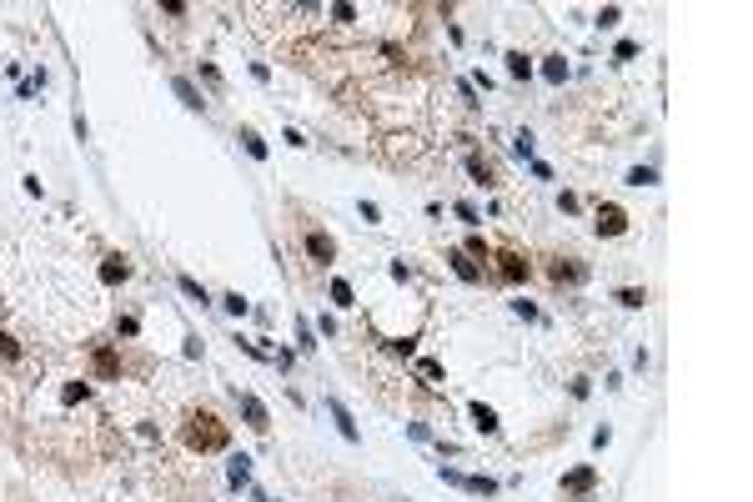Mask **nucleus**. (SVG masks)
<instances>
[{"label":"nucleus","instance_id":"nucleus-25","mask_svg":"<svg viewBox=\"0 0 753 502\" xmlns=\"http://www.w3.org/2000/svg\"><path fill=\"white\" fill-rule=\"evenodd\" d=\"M512 156H517V161H533V136H528V131L512 136Z\"/></svg>","mask_w":753,"mask_h":502},{"label":"nucleus","instance_id":"nucleus-10","mask_svg":"<svg viewBox=\"0 0 753 502\" xmlns=\"http://www.w3.org/2000/svg\"><path fill=\"white\" fill-rule=\"evenodd\" d=\"M126 276H131V261H126V256H106V261H101V282H106V287L126 282Z\"/></svg>","mask_w":753,"mask_h":502},{"label":"nucleus","instance_id":"nucleus-34","mask_svg":"<svg viewBox=\"0 0 753 502\" xmlns=\"http://www.w3.org/2000/svg\"><path fill=\"white\" fill-rule=\"evenodd\" d=\"M512 312L523 316V321H538V307H533V302H512Z\"/></svg>","mask_w":753,"mask_h":502},{"label":"nucleus","instance_id":"nucleus-11","mask_svg":"<svg viewBox=\"0 0 753 502\" xmlns=\"http://www.w3.org/2000/svg\"><path fill=\"white\" fill-rule=\"evenodd\" d=\"M447 266L462 276V282H482V266H477V261H468L462 251H447Z\"/></svg>","mask_w":753,"mask_h":502},{"label":"nucleus","instance_id":"nucleus-4","mask_svg":"<svg viewBox=\"0 0 753 502\" xmlns=\"http://www.w3.org/2000/svg\"><path fill=\"white\" fill-rule=\"evenodd\" d=\"M497 276L502 282H528V256H517V251H497Z\"/></svg>","mask_w":753,"mask_h":502},{"label":"nucleus","instance_id":"nucleus-17","mask_svg":"<svg viewBox=\"0 0 753 502\" xmlns=\"http://www.w3.org/2000/svg\"><path fill=\"white\" fill-rule=\"evenodd\" d=\"M507 76H512V81H528V76H533V61H528L523 50H507Z\"/></svg>","mask_w":753,"mask_h":502},{"label":"nucleus","instance_id":"nucleus-24","mask_svg":"<svg viewBox=\"0 0 753 502\" xmlns=\"http://www.w3.org/2000/svg\"><path fill=\"white\" fill-rule=\"evenodd\" d=\"M221 307H226L231 316H247V312H251V302H247L242 292H226V297H221Z\"/></svg>","mask_w":753,"mask_h":502},{"label":"nucleus","instance_id":"nucleus-23","mask_svg":"<svg viewBox=\"0 0 753 502\" xmlns=\"http://www.w3.org/2000/svg\"><path fill=\"white\" fill-rule=\"evenodd\" d=\"M628 186H658V171H653V166H633V171H628Z\"/></svg>","mask_w":753,"mask_h":502},{"label":"nucleus","instance_id":"nucleus-16","mask_svg":"<svg viewBox=\"0 0 753 502\" xmlns=\"http://www.w3.org/2000/svg\"><path fill=\"white\" fill-rule=\"evenodd\" d=\"M468 171H472V181H477V186H492V161H487V156H477V151H472V156H468Z\"/></svg>","mask_w":753,"mask_h":502},{"label":"nucleus","instance_id":"nucleus-35","mask_svg":"<svg viewBox=\"0 0 753 502\" xmlns=\"http://www.w3.org/2000/svg\"><path fill=\"white\" fill-rule=\"evenodd\" d=\"M387 347H392L397 357H412V337H397V342H387Z\"/></svg>","mask_w":753,"mask_h":502},{"label":"nucleus","instance_id":"nucleus-28","mask_svg":"<svg viewBox=\"0 0 753 502\" xmlns=\"http://www.w3.org/2000/svg\"><path fill=\"white\" fill-rule=\"evenodd\" d=\"M417 377H422V382H442V362L422 357V362H417Z\"/></svg>","mask_w":753,"mask_h":502},{"label":"nucleus","instance_id":"nucleus-33","mask_svg":"<svg viewBox=\"0 0 753 502\" xmlns=\"http://www.w3.org/2000/svg\"><path fill=\"white\" fill-rule=\"evenodd\" d=\"M332 21H341V25H352V21H357V11H352V6H332Z\"/></svg>","mask_w":753,"mask_h":502},{"label":"nucleus","instance_id":"nucleus-27","mask_svg":"<svg viewBox=\"0 0 753 502\" xmlns=\"http://www.w3.org/2000/svg\"><path fill=\"white\" fill-rule=\"evenodd\" d=\"M297 342H302V352H312V347H317V331H312V321H307V316H297Z\"/></svg>","mask_w":753,"mask_h":502},{"label":"nucleus","instance_id":"nucleus-36","mask_svg":"<svg viewBox=\"0 0 753 502\" xmlns=\"http://www.w3.org/2000/svg\"><path fill=\"white\" fill-rule=\"evenodd\" d=\"M362 221H372V227H377V221H382V211H377V201H362Z\"/></svg>","mask_w":753,"mask_h":502},{"label":"nucleus","instance_id":"nucleus-3","mask_svg":"<svg viewBox=\"0 0 753 502\" xmlns=\"http://www.w3.org/2000/svg\"><path fill=\"white\" fill-rule=\"evenodd\" d=\"M593 227H598V236H623V232H628V211H623V206H613V201H603Z\"/></svg>","mask_w":753,"mask_h":502},{"label":"nucleus","instance_id":"nucleus-2","mask_svg":"<svg viewBox=\"0 0 753 502\" xmlns=\"http://www.w3.org/2000/svg\"><path fill=\"white\" fill-rule=\"evenodd\" d=\"M237 407H242V417H247V427H251V432H266V427H271L266 402H261V397H251V392H242V387H237Z\"/></svg>","mask_w":753,"mask_h":502},{"label":"nucleus","instance_id":"nucleus-8","mask_svg":"<svg viewBox=\"0 0 753 502\" xmlns=\"http://www.w3.org/2000/svg\"><path fill=\"white\" fill-rule=\"evenodd\" d=\"M307 251H312L322 266H332V261H336V241H332L327 232H307Z\"/></svg>","mask_w":753,"mask_h":502},{"label":"nucleus","instance_id":"nucleus-19","mask_svg":"<svg viewBox=\"0 0 753 502\" xmlns=\"http://www.w3.org/2000/svg\"><path fill=\"white\" fill-rule=\"evenodd\" d=\"M332 302L346 312V307H357V292H352V282H341V276H332Z\"/></svg>","mask_w":753,"mask_h":502},{"label":"nucleus","instance_id":"nucleus-30","mask_svg":"<svg viewBox=\"0 0 753 502\" xmlns=\"http://www.w3.org/2000/svg\"><path fill=\"white\" fill-rule=\"evenodd\" d=\"M457 216H462V221H468V227H477V221H482V216H477V206H472V201H457Z\"/></svg>","mask_w":753,"mask_h":502},{"label":"nucleus","instance_id":"nucleus-21","mask_svg":"<svg viewBox=\"0 0 753 502\" xmlns=\"http://www.w3.org/2000/svg\"><path fill=\"white\" fill-rule=\"evenodd\" d=\"M543 76H548L553 86H562V81H567V61H562V55H548V61H543Z\"/></svg>","mask_w":753,"mask_h":502},{"label":"nucleus","instance_id":"nucleus-9","mask_svg":"<svg viewBox=\"0 0 753 502\" xmlns=\"http://www.w3.org/2000/svg\"><path fill=\"white\" fill-rule=\"evenodd\" d=\"M468 417H472V427H477L482 437H492V432L502 427V422H497V412H492L487 402H472V407H468Z\"/></svg>","mask_w":753,"mask_h":502},{"label":"nucleus","instance_id":"nucleus-20","mask_svg":"<svg viewBox=\"0 0 753 502\" xmlns=\"http://www.w3.org/2000/svg\"><path fill=\"white\" fill-rule=\"evenodd\" d=\"M86 397H91V382H66V387H61V402H66V407H76V402H86Z\"/></svg>","mask_w":753,"mask_h":502},{"label":"nucleus","instance_id":"nucleus-18","mask_svg":"<svg viewBox=\"0 0 753 502\" xmlns=\"http://www.w3.org/2000/svg\"><path fill=\"white\" fill-rule=\"evenodd\" d=\"M91 367H96V377H115V372H121V362H115V352H111V347H101V352L91 357Z\"/></svg>","mask_w":753,"mask_h":502},{"label":"nucleus","instance_id":"nucleus-1","mask_svg":"<svg viewBox=\"0 0 753 502\" xmlns=\"http://www.w3.org/2000/svg\"><path fill=\"white\" fill-rule=\"evenodd\" d=\"M186 447H196V452H221V447H226V427H221L211 412H196V417L186 422Z\"/></svg>","mask_w":753,"mask_h":502},{"label":"nucleus","instance_id":"nucleus-15","mask_svg":"<svg viewBox=\"0 0 753 502\" xmlns=\"http://www.w3.org/2000/svg\"><path fill=\"white\" fill-rule=\"evenodd\" d=\"M176 287H181V297H191L196 307H211V297H206V287L196 282V276H186V271H181V276H176Z\"/></svg>","mask_w":753,"mask_h":502},{"label":"nucleus","instance_id":"nucleus-13","mask_svg":"<svg viewBox=\"0 0 753 502\" xmlns=\"http://www.w3.org/2000/svg\"><path fill=\"white\" fill-rule=\"evenodd\" d=\"M226 477H231V487H237V492H242V487H251V457H247V452H242V457H231Z\"/></svg>","mask_w":753,"mask_h":502},{"label":"nucleus","instance_id":"nucleus-37","mask_svg":"<svg viewBox=\"0 0 753 502\" xmlns=\"http://www.w3.org/2000/svg\"><path fill=\"white\" fill-rule=\"evenodd\" d=\"M11 352H16V342H11V337H0V357H11Z\"/></svg>","mask_w":753,"mask_h":502},{"label":"nucleus","instance_id":"nucleus-31","mask_svg":"<svg viewBox=\"0 0 753 502\" xmlns=\"http://www.w3.org/2000/svg\"><path fill=\"white\" fill-rule=\"evenodd\" d=\"M618 21H623L618 6H603V11H598V25H618Z\"/></svg>","mask_w":753,"mask_h":502},{"label":"nucleus","instance_id":"nucleus-6","mask_svg":"<svg viewBox=\"0 0 753 502\" xmlns=\"http://www.w3.org/2000/svg\"><path fill=\"white\" fill-rule=\"evenodd\" d=\"M598 487V467H572L567 477H562V492L567 497H577V492H593Z\"/></svg>","mask_w":753,"mask_h":502},{"label":"nucleus","instance_id":"nucleus-14","mask_svg":"<svg viewBox=\"0 0 753 502\" xmlns=\"http://www.w3.org/2000/svg\"><path fill=\"white\" fill-rule=\"evenodd\" d=\"M237 141H242V151H247L251 161H266V141H261L251 126H242V131H237Z\"/></svg>","mask_w":753,"mask_h":502},{"label":"nucleus","instance_id":"nucleus-29","mask_svg":"<svg viewBox=\"0 0 753 502\" xmlns=\"http://www.w3.org/2000/svg\"><path fill=\"white\" fill-rule=\"evenodd\" d=\"M407 437H412V442H432V427H427V422H407Z\"/></svg>","mask_w":753,"mask_h":502},{"label":"nucleus","instance_id":"nucleus-26","mask_svg":"<svg viewBox=\"0 0 753 502\" xmlns=\"http://www.w3.org/2000/svg\"><path fill=\"white\" fill-rule=\"evenodd\" d=\"M618 302H623L628 312H638V307L648 302V292H638V287H623V292H618Z\"/></svg>","mask_w":753,"mask_h":502},{"label":"nucleus","instance_id":"nucleus-32","mask_svg":"<svg viewBox=\"0 0 753 502\" xmlns=\"http://www.w3.org/2000/svg\"><path fill=\"white\" fill-rule=\"evenodd\" d=\"M437 477H442L447 487H462V472H457V467H442V462H437Z\"/></svg>","mask_w":753,"mask_h":502},{"label":"nucleus","instance_id":"nucleus-5","mask_svg":"<svg viewBox=\"0 0 753 502\" xmlns=\"http://www.w3.org/2000/svg\"><path fill=\"white\" fill-rule=\"evenodd\" d=\"M548 276H553L557 287H562V282H567V287H577V282H588V266H583V261H562V256H557V261L548 266Z\"/></svg>","mask_w":753,"mask_h":502},{"label":"nucleus","instance_id":"nucleus-12","mask_svg":"<svg viewBox=\"0 0 753 502\" xmlns=\"http://www.w3.org/2000/svg\"><path fill=\"white\" fill-rule=\"evenodd\" d=\"M171 91H176V96H181V105H186V110H206V101H201V91H196V86H191L186 76H176V81H171Z\"/></svg>","mask_w":753,"mask_h":502},{"label":"nucleus","instance_id":"nucleus-22","mask_svg":"<svg viewBox=\"0 0 753 502\" xmlns=\"http://www.w3.org/2000/svg\"><path fill=\"white\" fill-rule=\"evenodd\" d=\"M462 492H472V497H492V492H497V482H492V477H462Z\"/></svg>","mask_w":753,"mask_h":502},{"label":"nucleus","instance_id":"nucleus-7","mask_svg":"<svg viewBox=\"0 0 753 502\" xmlns=\"http://www.w3.org/2000/svg\"><path fill=\"white\" fill-rule=\"evenodd\" d=\"M327 412H332V422H336V432L346 437V442H362V432H357V422H352V412H346L336 397H327Z\"/></svg>","mask_w":753,"mask_h":502}]
</instances>
